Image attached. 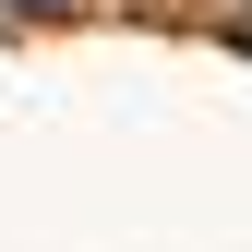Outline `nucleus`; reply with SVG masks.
<instances>
[{
    "instance_id": "f257e3e1",
    "label": "nucleus",
    "mask_w": 252,
    "mask_h": 252,
    "mask_svg": "<svg viewBox=\"0 0 252 252\" xmlns=\"http://www.w3.org/2000/svg\"><path fill=\"white\" fill-rule=\"evenodd\" d=\"M228 48H240V60H252V0H240V12H228Z\"/></svg>"
},
{
    "instance_id": "f03ea898",
    "label": "nucleus",
    "mask_w": 252,
    "mask_h": 252,
    "mask_svg": "<svg viewBox=\"0 0 252 252\" xmlns=\"http://www.w3.org/2000/svg\"><path fill=\"white\" fill-rule=\"evenodd\" d=\"M12 12H72V0H12Z\"/></svg>"
}]
</instances>
